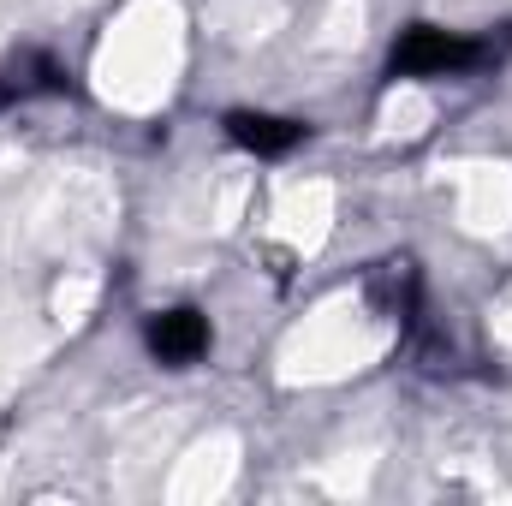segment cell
<instances>
[{"mask_svg":"<svg viewBox=\"0 0 512 506\" xmlns=\"http://www.w3.org/2000/svg\"><path fill=\"white\" fill-rule=\"evenodd\" d=\"M512 54V24H501V36H465V30H447V24H411L393 54H387V78L399 84H423V78H471V72H489Z\"/></svg>","mask_w":512,"mask_h":506,"instance_id":"cell-1","label":"cell"},{"mask_svg":"<svg viewBox=\"0 0 512 506\" xmlns=\"http://www.w3.org/2000/svg\"><path fill=\"white\" fill-rule=\"evenodd\" d=\"M143 346H149L155 364H167V370H191L197 358H209L215 328H209V316H203L197 304H173V310H155V316L143 322Z\"/></svg>","mask_w":512,"mask_h":506,"instance_id":"cell-2","label":"cell"},{"mask_svg":"<svg viewBox=\"0 0 512 506\" xmlns=\"http://www.w3.org/2000/svg\"><path fill=\"white\" fill-rule=\"evenodd\" d=\"M36 96H72V72L48 54V48H18L6 66H0V114L6 108H24Z\"/></svg>","mask_w":512,"mask_h":506,"instance_id":"cell-3","label":"cell"},{"mask_svg":"<svg viewBox=\"0 0 512 506\" xmlns=\"http://www.w3.org/2000/svg\"><path fill=\"white\" fill-rule=\"evenodd\" d=\"M227 137L245 155H256V161H280V155H292L310 137V126L286 120V114H251V108H239V114H227Z\"/></svg>","mask_w":512,"mask_h":506,"instance_id":"cell-4","label":"cell"}]
</instances>
